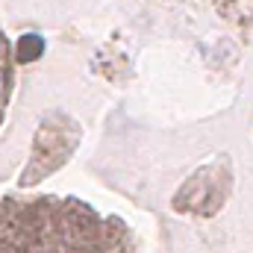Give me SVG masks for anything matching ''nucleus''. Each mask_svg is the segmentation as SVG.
Masks as SVG:
<instances>
[{
    "label": "nucleus",
    "mask_w": 253,
    "mask_h": 253,
    "mask_svg": "<svg viewBox=\"0 0 253 253\" xmlns=\"http://www.w3.org/2000/svg\"><path fill=\"white\" fill-rule=\"evenodd\" d=\"M0 253H129V239L80 203L0 200Z\"/></svg>",
    "instance_id": "1"
},
{
    "label": "nucleus",
    "mask_w": 253,
    "mask_h": 253,
    "mask_svg": "<svg viewBox=\"0 0 253 253\" xmlns=\"http://www.w3.org/2000/svg\"><path fill=\"white\" fill-rule=\"evenodd\" d=\"M3 88H6V80H3V74H0V97H3Z\"/></svg>",
    "instance_id": "2"
}]
</instances>
